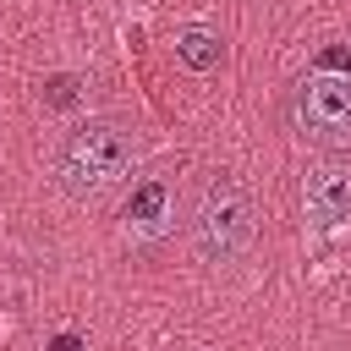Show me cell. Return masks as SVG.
Masks as SVG:
<instances>
[{
    "label": "cell",
    "instance_id": "cell-1",
    "mask_svg": "<svg viewBox=\"0 0 351 351\" xmlns=\"http://www.w3.org/2000/svg\"><path fill=\"white\" fill-rule=\"evenodd\" d=\"M132 159H137V137L132 132H121L115 121H82L55 148V181H60L66 197L93 203L132 170Z\"/></svg>",
    "mask_w": 351,
    "mask_h": 351
},
{
    "label": "cell",
    "instance_id": "cell-2",
    "mask_svg": "<svg viewBox=\"0 0 351 351\" xmlns=\"http://www.w3.org/2000/svg\"><path fill=\"white\" fill-rule=\"evenodd\" d=\"M186 236H192V252H197L203 263H214V269L236 263V258L252 247V236H258V208H252L247 186H241L236 176H225V170L208 176V181L197 186V197H192Z\"/></svg>",
    "mask_w": 351,
    "mask_h": 351
},
{
    "label": "cell",
    "instance_id": "cell-3",
    "mask_svg": "<svg viewBox=\"0 0 351 351\" xmlns=\"http://www.w3.org/2000/svg\"><path fill=\"white\" fill-rule=\"evenodd\" d=\"M296 126L313 143L351 137V44H324L296 88Z\"/></svg>",
    "mask_w": 351,
    "mask_h": 351
},
{
    "label": "cell",
    "instance_id": "cell-4",
    "mask_svg": "<svg viewBox=\"0 0 351 351\" xmlns=\"http://www.w3.org/2000/svg\"><path fill=\"white\" fill-rule=\"evenodd\" d=\"M302 214L318 230H335L351 219V159H318L302 176Z\"/></svg>",
    "mask_w": 351,
    "mask_h": 351
},
{
    "label": "cell",
    "instance_id": "cell-5",
    "mask_svg": "<svg viewBox=\"0 0 351 351\" xmlns=\"http://www.w3.org/2000/svg\"><path fill=\"white\" fill-rule=\"evenodd\" d=\"M170 219H176V197H170V181H159V176H143L132 186V197L121 203V236L132 247H154L170 230Z\"/></svg>",
    "mask_w": 351,
    "mask_h": 351
},
{
    "label": "cell",
    "instance_id": "cell-6",
    "mask_svg": "<svg viewBox=\"0 0 351 351\" xmlns=\"http://www.w3.org/2000/svg\"><path fill=\"white\" fill-rule=\"evenodd\" d=\"M176 55H181V66H192V71H214V66H219V38H214L208 27H186V33L176 38Z\"/></svg>",
    "mask_w": 351,
    "mask_h": 351
},
{
    "label": "cell",
    "instance_id": "cell-7",
    "mask_svg": "<svg viewBox=\"0 0 351 351\" xmlns=\"http://www.w3.org/2000/svg\"><path fill=\"white\" fill-rule=\"evenodd\" d=\"M82 99V82L71 77V71H55V77H44V104L49 110H71Z\"/></svg>",
    "mask_w": 351,
    "mask_h": 351
},
{
    "label": "cell",
    "instance_id": "cell-8",
    "mask_svg": "<svg viewBox=\"0 0 351 351\" xmlns=\"http://www.w3.org/2000/svg\"><path fill=\"white\" fill-rule=\"evenodd\" d=\"M49 351H82V340H77V335H55V340H49Z\"/></svg>",
    "mask_w": 351,
    "mask_h": 351
}]
</instances>
